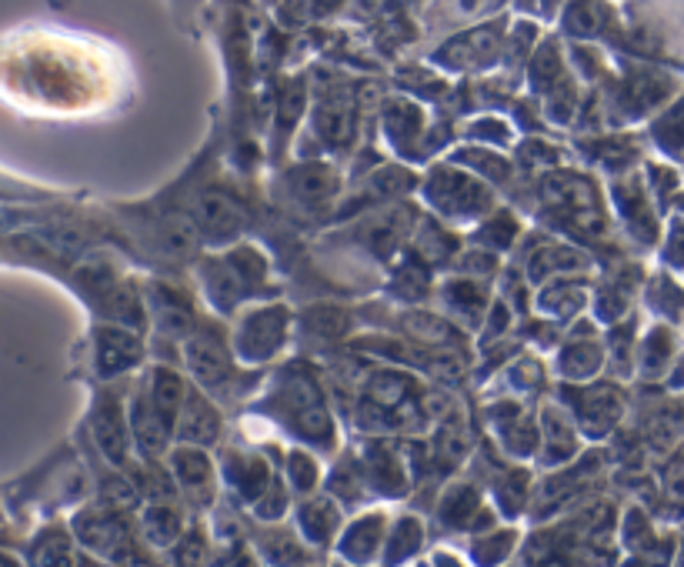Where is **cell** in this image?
<instances>
[{
  "label": "cell",
  "mask_w": 684,
  "mask_h": 567,
  "mask_svg": "<svg viewBox=\"0 0 684 567\" xmlns=\"http://www.w3.org/2000/svg\"><path fill=\"white\" fill-rule=\"evenodd\" d=\"M621 417V394L618 387L611 384H594V387H581V404H578V421L584 431L591 434H604L618 424Z\"/></svg>",
  "instance_id": "cell-14"
},
{
  "label": "cell",
  "mask_w": 684,
  "mask_h": 567,
  "mask_svg": "<svg viewBox=\"0 0 684 567\" xmlns=\"http://www.w3.org/2000/svg\"><path fill=\"white\" fill-rule=\"evenodd\" d=\"M171 467L181 497L194 507H211L217 501V467L207 454V447L197 444H174L171 447Z\"/></svg>",
  "instance_id": "cell-3"
},
{
  "label": "cell",
  "mask_w": 684,
  "mask_h": 567,
  "mask_svg": "<svg viewBox=\"0 0 684 567\" xmlns=\"http://www.w3.org/2000/svg\"><path fill=\"white\" fill-rule=\"evenodd\" d=\"M401 327H404V334H408V341L421 344V347H451V344H458V337H461L458 327L431 311H411L401 321Z\"/></svg>",
  "instance_id": "cell-19"
},
{
  "label": "cell",
  "mask_w": 684,
  "mask_h": 567,
  "mask_svg": "<svg viewBox=\"0 0 684 567\" xmlns=\"http://www.w3.org/2000/svg\"><path fill=\"white\" fill-rule=\"evenodd\" d=\"M601 17H604V7L598 0H574L568 11V27L578 37H594L601 31Z\"/></svg>",
  "instance_id": "cell-28"
},
{
  "label": "cell",
  "mask_w": 684,
  "mask_h": 567,
  "mask_svg": "<svg viewBox=\"0 0 684 567\" xmlns=\"http://www.w3.org/2000/svg\"><path fill=\"white\" fill-rule=\"evenodd\" d=\"M284 187H287V197H291L301 211H321V207L331 204V197L337 194V174L331 164L304 161L284 177Z\"/></svg>",
  "instance_id": "cell-9"
},
{
  "label": "cell",
  "mask_w": 684,
  "mask_h": 567,
  "mask_svg": "<svg viewBox=\"0 0 684 567\" xmlns=\"http://www.w3.org/2000/svg\"><path fill=\"white\" fill-rule=\"evenodd\" d=\"M287 324L291 314L281 304L271 307H254L251 314H244V321L237 324V354H244V361H267L277 347L287 341Z\"/></svg>",
  "instance_id": "cell-5"
},
{
  "label": "cell",
  "mask_w": 684,
  "mask_h": 567,
  "mask_svg": "<svg viewBox=\"0 0 684 567\" xmlns=\"http://www.w3.org/2000/svg\"><path fill=\"white\" fill-rule=\"evenodd\" d=\"M94 441L111 464H124L131 454V414L124 411L114 394H101L91 411Z\"/></svg>",
  "instance_id": "cell-7"
},
{
  "label": "cell",
  "mask_w": 684,
  "mask_h": 567,
  "mask_svg": "<svg viewBox=\"0 0 684 567\" xmlns=\"http://www.w3.org/2000/svg\"><path fill=\"white\" fill-rule=\"evenodd\" d=\"M314 127H317V134H321L327 144H334V147L348 144L351 134H354L351 104H344V101L321 104V107H317V114H314Z\"/></svg>",
  "instance_id": "cell-23"
},
{
  "label": "cell",
  "mask_w": 684,
  "mask_h": 567,
  "mask_svg": "<svg viewBox=\"0 0 684 567\" xmlns=\"http://www.w3.org/2000/svg\"><path fill=\"white\" fill-rule=\"evenodd\" d=\"M414 187V174L408 167H381L378 174H371L368 191L371 197H384V201H398L401 194H408Z\"/></svg>",
  "instance_id": "cell-25"
},
{
  "label": "cell",
  "mask_w": 684,
  "mask_h": 567,
  "mask_svg": "<svg viewBox=\"0 0 684 567\" xmlns=\"http://www.w3.org/2000/svg\"><path fill=\"white\" fill-rule=\"evenodd\" d=\"M561 0H544V7H548V14H554V7H558Z\"/></svg>",
  "instance_id": "cell-37"
},
{
  "label": "cell",
  "mask_w": 684,
  "mask_h": 567,
  "mask_svg": "<svg viewBox=\"0 0 684 567\" xmlns=\"http://www.w3.org/2000/svg\"><path fill=\"white\" fill-rule=\"evenodd\" d=\"M481 491L471 484H451L448 494L441 497V507H438V517L448 527H468L481 517Z\"/></svg>",
  "instance_id": "cell-22"
},
{
  "label": "cell",
  "mask_w": 684,
  "mask_h": 567,
  "mask_svg": "<svg viewBox=\"0 0 684 567\" xmlns=\"http://www.w3.org/2000/svg\"><path fill=\"white\" fill-rule=\"evenodd\" d=\"M34 561L37 564H47V561H57V564H64V561H71V551H74V544H71V537L67 534H41L34 541Z\"/></svg>",
  "instance_id": "cell-30"
},
{
  "label": "cell",
  "mask_w": 684,
  "mask_h": 567,
  "mask_svg": "<svg viewBox=\"0 0 684 567\" xmlns=\"http://www.w3.org/2000/svg\"><path fill=\"white\" fill-rule=\"evenodd\" d=\"M104 314H107V321H114V324L144 331L147 317H151V311H147V294L137 291L134 281H117L114 287L104 291Z\"/></svg>",
  "instance_id": "cell-15"
},
{
  "label": "cell",
  "mask_w": 684,
  "mask_h": 567,
  "mask_svg": "<svg viewBox=\"0 0 684 567\" xmlns=\"http://www.w3.org/2000/svg\"><path fill=\"white\" fill-rule=\"evenodd\" d=\"M541 424H544V444H548V461H568L578 451L574 421L564 411H558V404H544Z\"/></svg>",
  "instance_id": "cell-21"
},
{
  "label": "cell",
  "mask_w": 684,
  "mask_h": 567,
  "mask_svg": "<svg viewBox=\"0 0 684 567\" xmlns=\"http://www.w3.org/2000/svg\"><path fill=\"white\" fill-rule=\"evenodd\" d=\"M421 541H424V527L418 517H401L398 524L388 531V561H404L408 554L421 551Z\"/></svg>",
  "instance_id": "cell-24"
},
{
  "label": "cell",
  "mask_w": 684,
  "mask_h": 567,
  "mask_svg": "<svg viewBox=\"0 0 684 567\" xmlns=\"http://www.w3.org/2000/svg\"><path fill=\"white\" fill-rule=\"evenodd\" d=\"M424 197L441 217L451 221H464V217H478L491 211L494 194L488 184H481V177L454 171L451 164H438L431 177L424 181Z\"/></svg>",
  "instance_id": "cell-1"
},
{
  "label": "cell",
  "mask_w": 684,
  "mask_h": 567,
  "mask_svg": "<svg viewBox=\"0 0 684 567\" xmlns=\"http://www.w3.org/2000/svg\"><path fill=\"white\" fill-rule=\"evenodd\" d=\"M381 537H388L384 527V514H364L358 521L348 524V531L341 537V551L351 561H371L381 547Z\"/></svg>",
  "instance_id": "cell-18"
},
{
  "label": "cell",
  "mask_w": 684,
  "mask_h": 567,
  "mask_svg": "<svg viewBox=\"0 0 684 567\" xmlns=\"http://www.w3.org/2000/svg\"><path fill=\"white\" fill-rule=\"evenodd\" d=\"M297 534L307 544L324 547L334 541V534L341 531V511L327 494H311L307 501L297 504Z\"/></svg>",
  "instance_id": "cell-12"
},
{
  "label": "cell",
  "mask_w": 684,
  "mask_h": 567,
  "mask_svg": "<svg viewBox=\"0 0 684 567\" xmlns=\"http://www.w3.org/2000/svg\"><path fill=\"white\" fill-rule=\"evenodd\" d=\"M224 434V417L211 401V394L204 387L191 384V391L184 397V407L177 414L174 427V444H197V447H214Z\"/></svg>",
  "instance_id": "cell-6"
},
{
  "label": "cell",
  "mask_w": 684,
  "mask_h": 567,
  "mask_svg": "<svg viewBox=\"0 0 684 567\" xmlns=\"http://www.w3.org/2000/svg\"><path fill=\"white\" fill-rule=\"evenodd\" d=\"M144 294L157 334H164L167 341H184V337L194 334V307L184 291H177L171 284H151Z\"/></svg>",
  "instance_id": "cell-8"
},
{
  "label": "cell",
  "mask_w": 684,
  "mask_h": 567,
  "mask_svg": "<svg viewBox=\"0 0 684 567\" xmlns=\"http://www.w3.org/2000/svg\"><path fill=\"white\" fill-rule=\"evenodd\" d=\"M398 281H404V287H398V294L404 301H424L431 291V277L418 261H404L398 271Z\"/></svg>",
  "instance_id": "cell-29"
},
{
  "label": "cell",
  "mask_w": 684,
  "mask_h": 567,
  "mask_svg": "<svg viewBox=\"0 0 684 567\" xmlns=\"http://www.w3.org/2000/svg\"><path fill=\"white\" fill-rule=\"evenodd\" d=\"M561 71H564V64H561V54L554 51L551 41L538 47L531 57V87H538V91H548V87H558L561 84Z\"/></svg>",
  "instance_id": "cell-26"
},
{
  "label": "cell",
  "mask_w": 684,
  "mask_h": 567,
  "mask_svg": "<svg viewBox=\"0 0 684 567\" xmlns=\"http://www.w3.org/2000/svg\"><path fill=\"white\" fill-rule=\"evenodd\" d=\"M181 357H184L187 374L194 377V384L204 387L211 397L214 394L224 397L227 391H231V384L237 377V364H234V357L227 354V347L217 341V337L194 331L191 337H184Z\"/></svg>",
  "instance_id": "cell-2"
},
{
  "label": "cell",
  "mask_w": 684,
  "mask_h": 567,
  "mask_svg": "<svg viewBox=\"0 0 684 567\" xmlns=\"http://www.w3.org/2000/svg\"><path fill=\"white\" fill-rule=\"evenodd\" d=\"M194 221H197V227H201V234L217 237V241H227V237L244 231L247 214L234 197H227L221 191H207V194L197 197Z\"/></svg>",
  "instance_id": "cell-11"
},
{
  "label": "cell",
  "mask_w": 684,
  "mask_h": 567,
  "mask_svg": "<svg viewBox=\"0 0 684 567\" xmlns=\"http://www.w3.org/2000/svg\"><path fill=\"white\" fill-rule=\"evenodd\" d=\"M668 331L664 327H658V331H651L648 337H644L641 351H638V361L648 367V371H658V367L668 364V351H671V341H668Z\"/></svg>",
  "instance_id": "cell-32"
},
{
  "label": "cell",
  "mask_w": 684,
  "mask_h": 567,
  "mask_svg": "<svg viewBox=\"0 0 684 567\" xmlns=\"http://www.w3.org/2000/svg\"><path fill=\"white\" fill-rule=\"evenodd\" d=\"M501 21H491L484 27H474V31H464L461 37L444 47L448 51V64L451 67H464V71H484L498 61L501 54Z\"/></svg>",
  "instance_id": "cell-10"
},
{
  "label": "cell",
  "mask_w": 684,
  "mask_h": 567,
  "mask_svg": "<svg viewBox=\"0 0 684 567\" xmlns=\"http://www.w3.org/2000/svg\"><path fill=\"white\" fill-rule=\"evenodd\" d=\"M141 364H144L141 331L114 324V321L94 327V367L104 381H114V377L134 371V367H141Z\"/></svg>",
  "instance_id": "cell-4"
},
{
  "label": "cell",
  "mask_w": 684,
  "mask_h": 567,
  "mask_svg": "<svg viewBox=\"0 0 684 567\" xmlns=\"http://www.w3.org/2000/svg\"><path fill=\"white\" fill-rule=\"evenodd\" d=\"M287 464H291V484H294V491H314L317 481H321L314 457L304 454V451H291Z\"/></svg>",
  "instance_id": "cell-33"
},
{
  "label": "cell",
  "mask_w": 684,
  "mask_h": 567,
  "mask_svg": "<svg viewBox=\"0 0 684 567\" xmlns=\"http://www.w3.org/2000/svg\"><path fill=\"white\" fill-rule=\"evenodd\" d=\"M264 544H271V557H277V561H304V544L297 541L294 534H284V537H277V531H267L264 537Z\"/></svg>",
  "instance_id": "cell-35"
},
{
  "label": "cell",
  "mask_w": 684,
  "mask_h": 567,
  "mask_svg": "<svg viewBox=\"0 0 684 567\" xmlns=\"http://www.w3.org/2000/svg\"><path fill=\"white\" fill-rule=\"evenodd\" d=\"M414 241H418L421 261L438 264V261H444V257H454V234L444 231V227H438V224H431V221L421 227Z\"/></svg>",
  "instance_id": "cell-27"
},
{
  "label": "cell",
  "mask_w": 684,
  "mask_h": 567,
  "mask_svg": "<svg viewBox=\"0 0 684 567\" xmlns=\"http://www.w3.org/2000/svg\"><path fill=\"white\" fill-rule=\"evenodd\" d=\"M588 267V261L571 251V247H561V244H541L538 251H531V261H528V281L531 284H541V281H558V277H568V274H578Z\"/></svg>",
  "instance_id": "cell-16"
},
{
  "label": "cell",
  "mask_w": 684,
  "mask_h": 567,
  "mask_svg": "<svg viewBox=\"0 0 684 567\" xmlns=\"http://www.w3.org/2000/svg\"><path fill=\"white\" fill-rule=\"evenodd\" d=\"M177 551V561H187V564H201L207 561V551H211V544H207V534L201 531V527H187V531L181 534V541L174 544Z\"/></svg>",
  "instance_id": "cell-34"
},
{
  "label": "cell",
  "mask_w": 684,
  "mask_h": 567,
  "mask_svg": "<svg viewBox=\"0 0 684 567\" xmlns=\"http://www.w3.org/2000/svg\"><path fill=\"white\" fill-rule=\"evenodd\" d=\"M604 364V351L601 344H588V341H578V337H571L568 344H564V351H558V374L564 381H588L601 371Z\"/></svg>",
  "instance_id": "cell-20"
},
{
  "label": "cell",
  "mask_w": 684,
  "mask_h": 567,
  "mask_svg": "<svg viewBox=\"0 0 684 567\" xmlns=\"http://www.w3.org/2000/svg\"><path fill=\"white\" fill-rule=\"evenodd\" d=\"M664 491H668L674 501H684V461H671L664 467Z\"/></svg>",
  "instance_id": "cell-36"
},
{
  "label": "cell",
  "mask_w": 684,
  "mask_h": 567,
  "mask_svg": "<svg viewBox=\"0 0 684 567\" xmlns=\"http://www.w3.org/2000/svg\"><path fill=\"white\" fill-rule=\"evenodd\" d=\"M441 301L451 311V317L458 314L464 327H474L484 321V314H488V287L474 281L471 274L448 277L441 287Z\"/></svg>",
  "instance_id": "cell-13"
},
{
  "label": "cell",
  "mask_w": 684,
  "mask_h": 567,
  "mask_svg": "<svg viewBox=\"0 0 684 567\" xmlns=\"http://www.w3.org/2000/svg\"><path fill=\"white\" fill-rule=\"evenodd\" d=\"M141 527L154 547H174L181 541V534L187 531L177 501H151L141 514Z\"/></svg>",
  "instance_id": "cell-17"
},
{
  "label": "cell",
  "mask_w": 684,
  "mask_h": 567,
  "mask_svg": "<svg viewBox=\"0 0 684 567\" xmlns=\"http://www.w3.org/2000/svg\"><path fill=\"white\" fill-rule=\"evenodd\" d=\"M514 224H518V221H514V217L508 214V211H494L491 217H488V221H484L481 227H478V237H481V241L484 244H488V247H494V251H504V247H511L514 244V237H518V234H504V227H514Z\"/></svg>",
  "instance_id": "cell-31"
}]
</instances>
